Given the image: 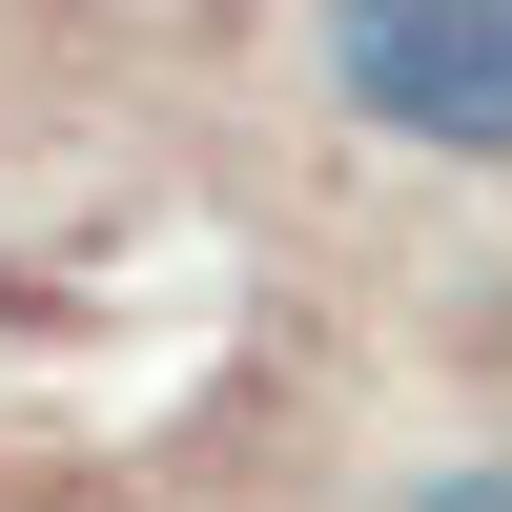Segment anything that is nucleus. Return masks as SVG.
I'll return each instance as SVG.
<instances>
[{"label":"nucleus","instance_id":"nucleus-1","mask_svg":"<svg viewBox=\"0 0 512 512\" xmlns=\"http://www.w3.org/2000/svg\"><path fill=\"white\" fill-rule=\"evenodd\" d=\"M328 82H349L390 144L492 164L512 144V0H328Z\"/></svg>","mask_w":512,"mask_h":512},{"label":"nucleus","instance_id":"nucleus-2","mask_svg":"<svg viewBox=\"0 0 512 512\" xmlns=\"http://www.w3.org/2000/svg\"><path fill=\"white\" fill-rule=\"evenodd\" d=\"M410 512H512V472H492V451H472V472H431V492H410Z\"/></svg>","mask_w":512,"mask_h":512}]
</instances>
